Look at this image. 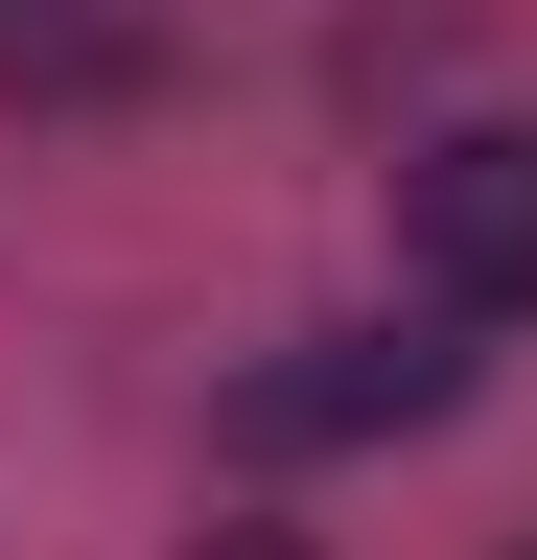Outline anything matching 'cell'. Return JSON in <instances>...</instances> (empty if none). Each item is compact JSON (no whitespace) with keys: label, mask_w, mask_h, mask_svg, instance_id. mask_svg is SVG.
<instances>
[{"label":"cell","mask_w":537,"mask_h":560,"mask_svg":"<svg viewBox=\"0 0 537 560\" xmlns=\"http://www.w3.org/2000/svg\"><path fill=\"white\" fill-rule=\"evenodd\" d=\"M397 257H421V304L514 327L537 304V117H444L421 164H397Z\"/></svg>","instance_id":"6da1fadb"},{"label":"cell","mask_w":537,"mask_h":560,"mask_svg":"<svg viewBox=\"0 0 537 560\" xmlns=\"http://www.w3.org/2000/svg\"><path fill=\"white\" fill-rule=\"evenodd\" d=\"M187 560H304V537H187Z\"/></svg>","instance_id":"3957f363"},{"label":"cell","mask_w":537,"mask_h":560,"mask_svg":"<svg viewBox=\"0 0 537 560\" xmlns=\"http://www.w3.org/2000/svg\"><path fill=\"white\" fill-rule=\"evenodd\" d=\"M444 327H467V304H444ZM444 327H327L304 374H257V397H234V444H374V420H444V397H467V350H444Z\"/></svg>","instance_id":"7a4b0ae2"},{"label":"cell","mask_w":537,"mask_h":560,"mask_svg":"<svg viewBox=\"0 0 537 560\" xmlns=\"http://www.w3.org/2000/svg\"><path fill=\"white\" fill-rule=\"evenodd\" d=\"M514 560H537V537H514Z\"/></svg>","instance_id":"277c9868"}]
</instances>
